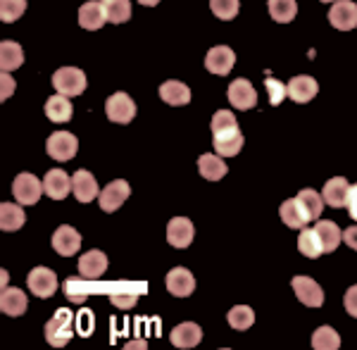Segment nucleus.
Instances as JSON below:
<instances>
[{"label":"nucleus","instance_id":"47","mask_svg":"<svg viewBox=\"0 0 357 350\" xmlns=\"http://www.w3.org/2000/svg\"><path fill=\"white\" fill-rule=\"evenodd\" d=\"M141 5H146V8H155V5L160 3V0H138Z\"/></svg>","mask_w":357,"mask_h":350},{"label":"nucleus","instance_id":"35","mask_svg":"<svg viewBox=\"0 0 357 350\" xmlns=\"http://www.w3.org/2000/svg\"><path fill=\"white\" fill-rule=\"evenodd\" d=\"M312 348L314 350H336L341 348V336L333 326H319L312 334Z\"/></svg>","mask_w":357,"mask_h":350},{"label":"nucleus","instance_id":"24","mask_svg":"<svg viewBox=\"0 0 357 350\" xmlns=\"http://www.w3.org/2000/svg\"><path fill=\"white\" fill-rule=\"evenodd\" d=\"M160 98H162L167 105H174V107L188 105V102H191V89L181 82H165L160 86Z\"/></svg>","mask_w":357,"mask_h":350},{"label":"nucleus","instance_id":"9","mask_svg":"<svg viewBox=\"0 0 357 350\" xmlns=\"http://www.w3.org/2000/svg\"><path fill=\"white\" fill-rule=\"evenodd\" d=\"M234 65H236V55H234L231 48H227V45H215V48L207 50V55H205V70L207 72L227 77Z\"/></svg>","mask_w":357,"mask_h":350},{"label":"nucleus","instance_id":"6","mask_svg":"<svg viewBox=\"0 0 357 350\" xmlns=\"http://www.w3.org/2000/svg\"><path fill=\"white\" fill-rule=\"evenodd\" d=\"M26 286L31 289V294L36 298H50V296H55V291H57V277L53 269L36 267L29 272Z\"/></svg>","mask_w":357,"mask_h":350},{"label":"nucleus","instance_id":"34","mask_svg":"<svg viewBox=\"0 0 357 350\" xmlns=\"http://www.w3.org/2000/svg\"><path fill=\"white\" fill-rule=\"evenodd\" d=\"M298 248H301L303 255L310 257V260H317L319 255H324V248H321L317 231L314 229H307V227H305L301 231V236H298Z\"/></svg>","mask_w":357,"mask_h":350},{"label":"nucleus","instance_id":"32","mask_svg":"<svg viewBox=\"0 0 357 350\" xmlns=\"http://www.w3.org/2000/svg\"><path fill=\"white\" fill-rule=\"evenodd\" d=\"M298 203H301V208L305 210L310 222L319 220L321 208H324V198H321L319 193L312 191V188H303V191L298 193Z\"/></svg>","mask_w":357,"mask_h":350},{"label":"nucleus","instance_id":"7","mask_svg":"<svg viewBox=\"0 0 357 350\" xmlns=\"http://www.w3.org/2000/svg\"><path fill=\"white\" fill-rule=\"evenodd\" d=\"M129 193H131V186H129V183H126L124 179L110 181V183H107V186L100 191V196H98V200H100L102 212H117V210L124 205V200L129 198Z\"/></svg>","mask_w":357,"mask_h":350},{"label":"nucleus","instance_id":"40","mask_svg":"<svg viewBox=\"0 0 357 350\" xmlns=\"http://www.w3.org/2000/svg\"><path fill=\"white\" fill-rule=\"evenodd\" d=\"M264 86H267V93H269V102L276 107V105H281V100L289 96V86L286 84H281L279 79H272V77H267L264 79Z\"/></svg>","mask_w":357,"mask_h":350},{"label":"nucleus","instance_id":"5","mask_svg":"<svg viewBox=\"0 0 357 350\" xmlns=\"http://www.w3.org/2000/svg\"><path fill=\"white\" fill-rule=\"evenodd\" d=\"M105 114L110 122H117V124H129L131 119L136 117V102L129 98L126 93H114L107 98L105 102Z\"/></svg>","mask_w":357,"mask_h":350},{"label":"nucleus","instance_id":"15","mask_svg":"<svg viewBox=\"0 0 357 350\" xmlns=\"http://www.w3.org/2000/svg\"><path fill=\"white\" fill-rule=\"evenodd\" d=\"M72 193L77 196L79 203H91V200H96L98 198V181H96V176L91 174L89 169H79V172H74V176H72Z\"/></svg>","mask_w":357,"mask_h":350},{"label":"nucleus","instance_id":"19","mask_svg":"<svg viewBox=\"0 0 357 350\" xmlns=\"http://www.w3.org/2000/svg\"><path fill=\"white\" fill-rule=\"evenodd\" d=\"M317 91H319V84L314 82L312 77H307V74H301V77H293L289 82V98L296 100V102H310L317 96Z\"/></svg>","mask_w":357,"mask_h":350},{"label":"nucleus","instance_id":"25","mask_svg":"<svg viewBox=\"0 0 357 350\" xmlns=\"http://www.w3.org/2000/svg\"><path fill=\"white\" fill-rule=\"evenodd\" d=\"M314 231H317V236H319V243H321V248H324V252H333L343 241V234H341V229H338L336 222L319 220L314 227Z\"/></svg>","mask_w":357,"mask_h":350},{"label":"nucleus","instance_id":"42","mask_svg":"<svg viewBox=\"0 0 357 350\" xmlns=\"http://www.w3.org/2000/svg\"><path fill=\"white\" fill-rule=\"evenodd\" d=\"M110 300H112V305H114V307L129 310V307H134V305H136L138 294H136V291H129V294H112V296H110Z\"/></svg>","mask_w":357,"mask_h":350},{"label":"nucleus","instance_id":"18","mask_svg":"<svg viewBox=\"0 0 357 350\" xmlns=\"http://www.w3.org/2000/svg\"><path fill=\"white\" fill-rule=\"evenodd\" d=\"M105 22H107L105 10H102V3H98V0L84 3L79 8V26L86 29V31H98Z\"/></svg>","mask_w":357,"mask_h":350},{"label":"nucleus","instance_id":"29","mask_svg":"<svg viewBox=\"0 0 357 350\" xmlns=\"http://www.w3.org/2000/svg\"><path fill=\"white\" fill-rule=\"evenodd\" d=\"M198 169L207 181H220L222 176L227 174V165H224V160L220 158V155H212V153L200 155Z\"/></svg>","mask_w":357,"mask_h":350},{"label":"nucleus","instance_id":"36","mask_svg":"<svg viewBox=\"0 0 357 350\" xmlns=\"http://www.w3.org/2000/svg\"><path fill=\"white\" fill-rule=\"evenodd\" d=\"M227 322L238 331H245L255 324V312H252L248 305H236L231 307V312L227 314Z\"/></svg>","mask_w":357,"mask_h":350},{"label":"nucleus","instance_id":"17","mask_svg":"<svg viewBox=\"0 0 357 350\" xmlns=\"http://www.w3.org/2000/svg\"><path fill=\"white\" fill-rule=\"evenodd\" d=\"M43 188L45 196L53 200H65L67 193L72 191V179H69L67 172L62 169H50L48 174L43 176Z\"/></svg>","mask_w":357,"mask_h":350},{"label":"nucleus","instance_id":"44","mask_svg":"<svg viewBox=\"0 0 357 350\" xmlns=\"http://www.w3.org/2000/svg\"><path fill=\"white\" fill-rule=\"evenodd\" d=\"M348 212H350V217L357 222V183H353L350 191H348Z\"/></svg>","mask_w":357,"mask_h":350},{"label":"nucleus","instance_id":"43","mask_svg":"<svg viewBox=\"0 0 357 350\" xmlns=\"http://www.w3.org/2000/svg\"><path fill=\"white\" fill-rule=\"evenodd\" d=\"M343 305H345V310H348L350 317H355V319H357V284H355V286H350V289L345 291Z\"/></svg>","mask_w":357,"mask_h":350},{"label":"nucleus","instance_id":"3","mask_svg":"<svg viewBox=\"0 0 357 350\" xmlns=\"http://www.w3.org/2000/svg\"><path fill=\"white\" fill-rule=\"evenodd\" d=\"M41 191H45L43 183L33 174H29V172H22V174L15 176L13 196L20 205H36L38 198H41Z\"/></svg>","mask_w":357,"mask_h":350},{"label":"nucleus","instance_id":"10","mask_svg":"<svg viewBox=\"0 0 357 350\" xmlns=\"http://www.w3.org/2000/svg\"><path fill=\"white\" fill-rule=\"evenodd\" d=\"M195 229L193 222L186 217H174V220L167 225V243L174 245V248H188L193 243Z\"/></svg>","mask_w":357,"mask_h":350},{"label":"nucleus","instance_id":"41","mask_svg":"<svg viewBox=\"0 0 357 350\" xmlns=\"http://www.w3.org/2000/svg\"><path fill=\"white\" fill-rule=\"evenodd\" d=\"M77 331H79V336H91V334H93V312H91V310H79Z\"/></svg>","mask_w":357,"mask_h":350},{"label":"nucleus","instance_id":"48","mask_svg":"<svg viewBox=\"0 0 357 350\" xmlns=\"http://www.w3.org/2000/svg\"><path fill=\"white\" fill-rule=\"evenodd\" d=\"M126 348H146V343H143V341H138V343H129V346H126Z\"/></svg>","mask_w":357,"mask_h":350},{"label":"nucleus","instance_id":"33","mask_svg":"<svg viewBox=\"0 0 357 350\" xmlns=\"http://www.w3.org/2000/svg\"><path fill=\"white\" fill-rule=\"evenodd\" d=\"M102 10H105L107 22L112 24H124L131 17V3L129 0H100Z\"/></svg>","mask_w":357,"mask_h":350},{"label":"nucleus","instance_id":"46","mask_svg":"<svg viewBox=\"0 0 357 350\" xmlns=\"http://www.w3.org/2000/svg\"><path fill=\"white\" fill-rule=\"evenodd\" d=\"M13 89H15V84H13V79H10V74H8V72H3V100H5V98H10Z\"/></svg>","mask_w":357,"mask_h":350},{"label":"nucleus","instance_id":"37","mask_svg":"<svg viewBox=\"0 0 357 350\" xmlns=\"http://www.w3.org/2000/svg\"><path fill=\"white\" fill-rule=\"evenodd\" d=\"M26 10V0H0V17L3 22H17Z\"/></svg>","mask_w":357,"mask_h":350},{"label":"nucleus","instance_id":"26","mask_svg":"<svg viewBox=\"0 0 357 350\" xmlns=\"http://www.w3.org/2000/svg\"><path fill=\"white\" fill-rule=\"evenodd\" d=\"M279 215H281V222L291 229H305L310 222L307 215H305V210L301 208V203H298V198L284 200L281 208H279Z\"/></svg>","mask_w":357,"mask_h":350},{"label":"nucleus","instance_id":"27","mask_svg":"<svg viewBox=\"0 0 357 350\" xmlns=\"http://www.w3.org/2000/svg\"><path fill=\"white\" fill-rule=\"evenodd\" d=\"M26 222V215L24 210H22V205L17 203H3L0 205V227H3V231H17V229H22Z\"/></svg>","mask_w":357,"mask_h":350},{"label":"nucleus","instance_id":"39","mask_svg":"<svg viewBox=\"0 0 357 350\" xmlns=\"http://www.w3.org/2000/svg\"><path fill=\"white\" fill-rule=\"evenodd\" d=\"M210 8L220 20H234L238 15L241 3L238 0H210Z\"/></svg>","mask_w":357,"mask_h":350},{"label":"nucleus","instance_id":"2","mask_svg":"<svg viewBox=\"0 0 357 350\" xmlns=\"http://www.w3.org/2000/svg\"><path fill=\"white\" fill-rule=\"evenodd\" d=\"M53 86L57 93L74 98V96H82L86 91V74L77 67H62L53 74Z\"/></svg>","mask_w":357,"mask_h":350},{"label":"nucleus","instance_id":"21","mask_svg":"<svg viewBox=\"0 0 357 350\" xmlns=\"http://www.w3.org/2000/svg\"><path fill=\"white\" fill-rule=\"evenodd\" d=\"M348 191H350V183L343 179V176H333L324 183V191H321V198H324L326 205L331 208H343L348 205Z\"/></svg>","mask_w":357,"mask_h":350},{"label":"nucleus","instance_id":"22","mask_svg":"<svg viewBox=\"0 0 357 350\" xmlns=\"http://www.w3.org/2000/svg\"><path fill=\"white\" fill-rule=\"evenodd\" d=\"M241 148H243V134H241V129L215 134V153L222 155V158H234V155L241 153Z\"/></svg>","mask_w":357,"mask_h":350},{"label":"nucleus","instance_id":"45","mask_svg":"<svg viewBox=\"0 0 357 350\" xmlns=\"http://www.w3.org/2000/svg\"><path fill=\"white\" fill-rule=\"evenodd\" d=\"M343 241H345V245H350V248H353V250H357V227L345 229Z\"/></svg>","mask_w":357,"mask_h":350},{"label":"nucleus","instance_id":"16","mask_svg":"<svg viewBox=\"0 0 357 350\" xmlns=\"http://www.w3.org/2000/svg\"><path fill=\"white\" fill-rule=\"evenodd\" d=\"M167 291L176 298H188L195 291L193 274L183 267H174L169 274H167Z\"/></svg>","mask_w":357,"mask_h":350},{"label":"nucleus","instance_id":"49","mask_svg":"<svg viewBox=\"0 0 357 350\" xmlns=\"http://www.w3.org/2000/svg\"><path fill=\"white\" fill-rule=\"evenodd\" d=\"M319 3H336V0H319Z\"/></svg>","mask_w":357,"mask_h":350},{"label":"nucleus","instance_id":"23","mask_svg":"<svg viewBox=\"0 0 357 350\" xmlns=\"http://www.w3.org/2000/svg\"><path fill=\"white\" fill-rule=\"evenodd\" d=\"M72 112H74V107H72V102H69L67 96L57 93V96H53V98L45 100V117H48L50 122L65 124L72 119Z\"/></svg>","mask_w":357,"mask_h":350},{"label":"nucleus","instance_id":"28","mask_svg":"<svg viewBox=\"0 0 357 350\" xmlns=\"http://www.w3.org/2000/svg\"><path fill=\"white\" fill-rule=\"evenodd\" d=\"M0 307L10 317H20V314L26 312V296L20 289H5L3 296H0Z\"/></svg>","mask_w":357,"mask_h":350},{"label":"nucleus","instance_id":"1","mask_svg":"<svg viewBox=\"0 0 357 350\" xmlns=\"http://www.w3.org/2000/svg\"><path fill=\"white\" fill-rule=\"evenodd\" d=\"M72 324H74L72 310H67V307L57 310L53 314V319L45 324V341H48L53 348H65L74 336Z\"/></svg>","mask_w":357,"mask_h":350},{"label":"nucleus","instance_id":"11","mask_svg":"<svg viewBox=\"0 0 357 350\" xmlns=\"http://www.w3.org/2000/svg\"><path fill=\"white\" fill-rule=\"evenodd\" d=\"M293 291H296L298 300L307 307H321V303H324V291H321L319 284L310 277L293 279Z\"/></svg>","mask_w":357,"mask_h":350},{"label":"nucleus","instance_id":"8","mask_svg":"<svg viewBox=\"0 0 357 350\" xmlns=\"http://www.w3.org/2000/svg\"><path fill=\"white\" fill-rule=\"evenodd\" d=\"M329 22L338 31H353L357 26V5L353 0H336L329 10Z\"/></svg>","mask_w":357,"mask_h":350},{"label":"nucleus","instance_id":"13","mask_svg":"<svg viewBox=\"0 0 357 350\" xmlns=\"http://www.w3.org/2000/svg\"><path fill=\"white\" fill-rule=\"evenodd\" d=\"M53 248H55L57 255L72 257L74 252L82 248V236H79V231H77L74 227L62 225V227L53 234Z\"/></svg>","mask_w":357,"mask_h":350},{"label":"nucleus","instance_id":"38","mask_svg":"<svg viewBox=\"0 0 357 350\" xmlns=\"http://www.w3.org/2000/svg\"><path fill=\"white\" fill-rule=\"evenodd\" d=\"M234 129H238L236 114L229 110H217L215 117H212V134H224V131H234Z\"/></svg>","mask_w":357,"mask_h":350},{"label":"nucleus","instance_id":"12","mask_svg":"<svg viewBox=\"0 0 357 350\" xmlns=\"http://www.w3.org/2000/svg\"><path fill=\"white\" fill-rule=\"evenodd\" d=\"M227 96L236 110H250V107L257 105V93L248 79H236V82H231Z\"/></svg>","mask_w":357,"mask_h":350},{"label":"nucleus","instance_id":"31","mask_svg":"<svg viewBox=\"0 0 357 350\" xmlns=\"http://www.w3.org/2000/svg\"><path fill=\"white\" fill-rule=\"evenodd\" d=\"M267 8H269L272 20L279 22V24H289V22L296 20V15H298L296 0H267Z\"/></svg>","mask_w":357,"mask_h":350},{"label":"nucleus","instance_id":"4","mask_svg":"<svg viewBox=\"0 0 357 350\" xmlns=\"http://www.w3.org/2000/svg\"><path fill=\"white\" fill-rule=\"evenodd\" d=\"M45 151L53 160H60V162H67L72 160L79 151V141L74 134L69 131H55V134L48 136V143H45Z\"/></svg>","mask_w":357,"mask_h":350},{"label":"nucleus","instance_id":"30","mask_svg":"<svg viewBox=\"0 0 357 350\" xmlns=\"http://www.w3.org/2000/svg\"><path fill=\"white\" fill-rule=\"evenodd\" d=\"M24 62V50L17 41H3L0 45V67L3 72H13L17 67H22Z\"/></svg>","mask_w":357,"mask_h":350},{"label":"nucleus","instance_id":"14","mask_svg":"<svg viewBox=\"0 0 357 350\" xmlns=\"http://www.w3.org/2000/svg\"><path fill=\"white\" fill-rule=\"evenodd\" d=\"M79 274H82L84 279H89V281H96V279H100L102 274H105V269H107V255L105 252H100V250H89V252H84L82 257H79Z\"/></svg>","mask_w":357,"mask_h":350},{"label":"nucleus","instance_id":"20","mask_svg":"<svg viewBox=\"0 0 357 350\" xmlns=\"http://www.w3.org/2000/svg\"><path fill=\"white\" fill-rule=\"evenodd\" d=\"M200 341H203V329H200L195 322H183V324L174 326V331H172V343L181 350L195 348Z\"/></svg>","mask_w":357,"mask_h":350}]
</instances>
